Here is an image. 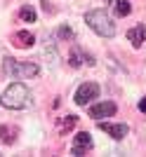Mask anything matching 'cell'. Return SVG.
Wrapping results in <instances>:
<instances>
[{
    "label": "cell",
    "instance_id": "11",
    "mask_svg": "<svg viewBox=\"0 0 146 157\" xmlns=\"http://www.w3.org/2000/svg\"><path fill=\"white\" fill-rule=\"evenodd\" d=\"M75 124H78V117H75V115H66V117H61V122H59V134L71 131Z\"/></svg>",
    "mask_w": 146,
    "mask_h": 157
},
{
    "label": "cell",
    "instance_id": "7",
    "mask_svg": "<svg viewBox=\"0 0 146 157\" xmlns=\"http://www.w3.org/2000/svg\"><path fill=\"white\" fill-rule=\"evenodd\" d=\"M99 129L106 131L111 138H116V141H123V138L127 136V131H130V127L127 124H111V122H101L99 120Z\"/></svg>",
    "mask_w": 146,
    "mask_h": 157
},
{
    "label": "cell",
    "instance_id": "17",
    "mask_svg": "<svg viewBox=\"0 0 146 157\" xmlns=\"http://www.w3.org/2000/svg\"><path fill=\"white\" fill-rule=\"evenodd\" d=\"M108 2H113V0H108Z\"/></svg>",
    "mask_w": 146,
    "mask_h": 157
},
{
    "label": "cell",
    "instance_id": "4",
    "mask_svg": "<svg viewBox=\"0 0 146 157\" xmlns=\"http://www.w3.org/2000/svg\"><path fill=\"white\" fill-rule=\"evenodd\" d=\"M75 103L78 105H87L92 103L94 98H99V85L97 82H83V85L78 87V92H75Z\"/></svg>",
    "mask_w": 146,
    "mask_h": 157
},
{
    "label": "cell",
    "instance_id": "15",
    "mask_svg": "<svg viewBox=\"0 0 146 157\" xmlns=\"http://www.w3.org/2000/svg\"><path fill=\"white\" fill-rule=\"evenodd\" d=\"M80 56H83L80 52H73L71 56H68V63H71L73 68H80V63H83V61H80Z\"/></svg>",
    "mask_w": 146,
    "mask_h": 157
},
{
    "label": "cell",
    "instance_id": "6",
    "mask_svg": "<svg viewBox=\"0 0 146 157\" xmlns=\"http://www.w3.org/2000/svg\"><path fill=\"white\" fill-rule=\"evenodd\" d=\"M116 103L113 101H101V103L97 105H90V117L94 120H101V117H111V115H116Z\"/></svg>",
    "mask_w": 146,
    "mask_h": 157
},
{
    "label": "cell",
    "instance_id": "9",
    "mask_svg": "<svg viewBox=\"0 0 146 157\" xmlns=\"http://www.w3.org/2000/svg\"><path fill=\"white\" fill-rule=\"evenodd\" d=\"M33 42H35V35L31 31H17V33H14V45L21 47V49L33 47Z\"/></svg>",
    "mask_w": 146,
    "mask_h": 157
},
{
    "label": "cell",
    "instance_id": "5",
    "mask_svg": "<svg viewBox=\"0 0 146 157\" xmlns=\"http://www.w3.org/2000/svg\"><path fill=\"white\" fill-rule=\"evenodd\" d=\"M92 136L87 134V131H80V134H75V138H73V145H71V155H85L87 150H92Z\"/></svg>",
    "mask_w": 146,
    "mask_h": 157
},
{
    "label": "cell",
    "instance_id": "14",
    "mask_svg": "<svg viewBox=\"0 0 146 157\" xmlns=\"http://www.w3.org/2000/svg\"><path fill=\"white\" fill-rule=\"evenodd\" d=\"M59 38L61 40H73V28L71 26H61L59 28Z\"/></svg>",
    "mask_w": 146,
    "mask_h": 157
},
{
    "label": "cell",
    "instance_id": "8",
    "mask_svg": "<svg viewBox=\"0 0 146 157\" xmlns=\"http://www.w3.org/2000/svg\"><path fill=\"white\" fill-rule=\"evenodd\" d=\"M127 40H130L134 47H141V45H144V40H146V26L139 24V26L130 28V31H127Z\"/></svg>",
    "mask_w": 146,
    "mask_h": 157
},
{
    "label": "cell",
    "instance_id": "1",
    "mask_svg": "<svg viewBox=\"0 0 146 157\" xmlns=\"http://www.w3.org/2000/svg\"><path fill=\"white\" fill-rule=\"evenodd\" d=\"M0 105L10 110H26L33 105V96L24 82H12L5 92L0 94Z\"/></svg>",
    "mask_w": 146,
    "mask_h": 157
},
{
    "label": "cell",
    "instance_id": "10",
    "mask_svg": "<svg viewBox=\"0 0 146 157\" xmlns=\"http://www.w3.org/2000/svg\"><path fill=\"white\" fill-rule=\"evenodd\" d=\"M113 10H116V14L118 17H127V14L132 12V5H130V0H113Z\"/></svg>",
    "mask_w": 146,
    "mask_h": 157
},
{
    "label": "cell",
    "instance_id": "16",
    "mask_svg": "<svg viewBox=\"0 0 146 157\" xmlns=\"http://www.w3.org/2000/svg\"><path fill=\"white\" fill-rule=\"evenodd\" d=\"M139 110H141V113H146V96L139 101Z\"/></svg>",
    "mask_w": 146,
    "mask_h": 157
},
{
    "label": "cell",
    "instance_id": "13",
    "mask_svg": "<svg viewBox=\"0 0 146 157\" xmlns=\"http://www.w3.org/2000/svg\"><path fill=\"white\" fill-rule=\"evenodd\" d=\"M0 141L12 145L14 143V131H10V127H0Z\"/></svg>",
    "mask_w": 146,
    "mask_h": 157
},
{
    "label": "cell",
    "instance_id": "2",
    "mask_svg": "<svg viewBox=\"0 0 146 157\" xmlns=\"http://www.w3.org/2000/svg\"><path fill=\"white\" fill-rule=\"evenodd\" d=\"M85 24L92 28L97 35H101V38H113V35H116V24H113V19L106 14V10H92V12H87Z\"/></svg>",
    "mask_w": 146,
    "mask_h": 157
},
{
    "label": "cell",
    "instance_id": "3",
    "mask_svg": "<svg viewBox=\"0 0 146 157\" xmlns=\"http://www.w3.org/2000/svg\"><path fill=\"white\" fill-rule=\"evenodd\" d=\"M2 71H5V75H12V78H35L40 73V68L35 63H21V61L12 59V56H5L2 59Z\"/></svg>",
    "mask_w": 146,
    "mask_h": 157
},
{
    "label": "cell",
    "instance_id": "12",
    "mask_svg": "<svg viewBox=\"0 0 146 157\" xmlns=\"http://www.w3.org/2000/svg\"><path fill=\"white\" fill-rule=\"evenodd\" d=\"M19 17L26 21V24H33V21L38 19V14H35V10L31 5H24V7H21V10H19Z\"/></svg>",
    "mask_w": 146,
    "mask_h": 157
}]
</instances>
